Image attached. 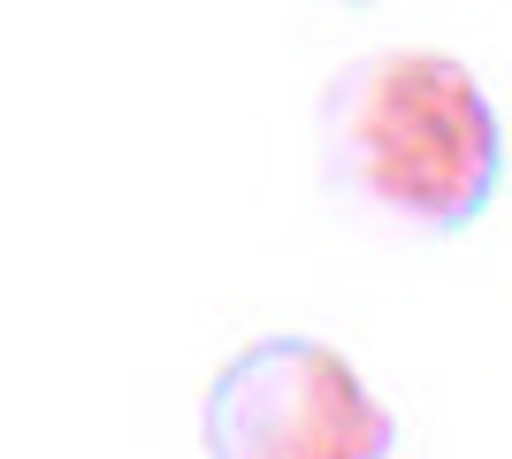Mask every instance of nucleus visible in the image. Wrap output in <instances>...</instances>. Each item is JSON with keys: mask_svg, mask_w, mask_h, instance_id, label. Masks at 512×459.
Listing matches in <instances>:
<instances>
[{"mask_svg": "<svg viewBox=\"0 0 512 459\" xmlns=\"http://www.w3.org/2000/svg\"><path fill=\"white\" fill-rule=\"evenodd\" d=\"M207 459H390L398 421L344 352L314 337H253L199 398Z\"/></svg>", "mask_w": 512, "mask_h": 459, "instance_id": "obj_2", "label": "nucleus"}, {"mask_svg": "<svg viewBox=\"0 0 512 459\" xmlns=\"http://www.w3.org/2000/svg\"><path fill=\"white\" fill-rule=\"evenodd\" d=\"M321 169L367 215L451 238L490 207L505 123L459 54H367L321 100Z\"/></svg>", "mask_w": 512, "mask_h": 459, "instance_id": "obj_1", "label": "nucleus"}]
</instances>
